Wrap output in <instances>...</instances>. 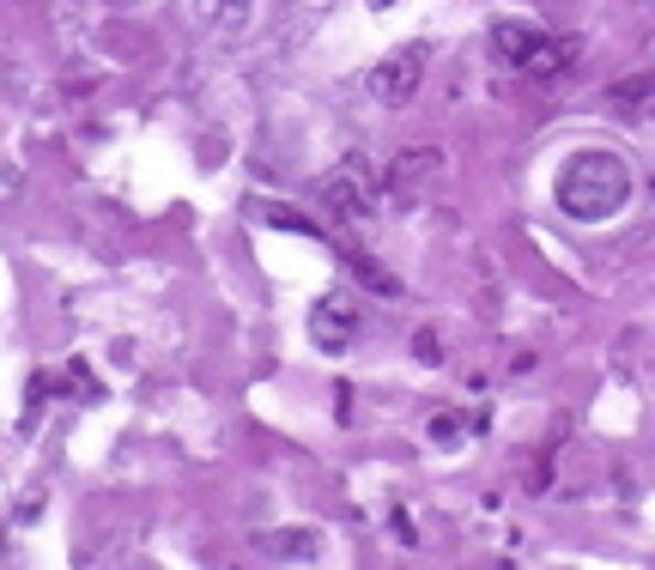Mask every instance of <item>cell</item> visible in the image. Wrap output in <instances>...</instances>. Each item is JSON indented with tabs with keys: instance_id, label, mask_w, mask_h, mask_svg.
<instances>
[{
	"instance_id": "cell-12",
	"label": "cell",
	"mask_w": 655,
	"mask_h": 570,
	"mask_svg": "<svg viewBox=\"0 0 655 570\" xmlns=\"http://www.w3.org/2000/svg\"><path fill=\"white\" fill-rule=\"evenodd\" d=\"M455 437H461V419H455V412H437V419H431V443H455Z\"/></svg>"
},
{
	"instance_id": "cell-3",
	"label": "cell",
	"mask_w": 655,
	"mask_h": 570,
	"mask_svg": "<svg viewBox=\"0 0 655 570\" xmlns=\"http://www.w3.org/2000/svg\"><path fill=\"white\" fill-rule=\"evenodd\" d=\"M322 206L340 213L346 225H358V218H371L383 206V182H376V170L364 158H346V164H334L322 176Z\"/></svg>"
},
{
	"instance_id": "cell-2",
	"label": "cell",
	"mask_w": 655,
	"mask_h": 570,
	"mask_svg": "<svg viewBox=\"0 0 655 570\" xmlns=\"http://www.w3.org/2000/svg\"><path fill=\"white\" fill-rule=\"evenodd\" d=\"M492 49H497V61H509V67L528 73V79H558V73L577 61V43H570V36H552L528 19H497Z\"/></svg>"
},
{
	"instance_id": "cell-7",
	"label": "cell",
	"mask_w": 655,
	"mask_h": 570,
	"mask_svg": "<svg viewBox=\"0 0 655 570\" xmlns=\"http://www.w3.org/2000/svg\"><path fill=\"white\" fill-rule=\"evenodd\" d=\"M194 19H201L206 31L237 36V31H249V24H255V0H194Z\"/></svg>"
},
{
	"instance_id": "cell-5",
	"label": "cell",
	"mask_w": 655,
	"mask_h": 570,
	"mask_svg": "<svg viewBox=\"0 0 655 570\" xmlns=\"http://www.w3.org/2000/svg\"><path fill=\"white\" fill-rule=\"evenodd\" d=\"M352 334H358V303H352V291H328V298H315L310 310V340L322 352H346Z\"/></svg>"
},
{
	"instance_id": "cell-10",
	"label": "cell",
	"mask_w": 655,
	"mask_h": 570,
	"mask_svg": "<svg viewBox=\"0 0 655 570\" xmlns=\"http://www.w3.org/2000/svg\"><path fill=\"white\" fill-rule=\"evenodd\" d=\"M255 213H261L267 225H279V230H298V237H315V218L291 213V206H255Z\"/></svg>"
},
{
	"instance_id": "cell-6",
	"label": "cell",
	"mask_w": 655,
	"mask_h": 570,
	"mask_svg": "<svg viewBox=\"0 0 655 570\" xmlns=\"http://www.w3.org/2000/svg\"><path fill=\"white\" fill-rule=\"evenodd\" d=\"M437 176H443V152L437 146H412V152H400L388 164L383 189H395V201H419L425 189H437Z\"/></svg>"
},
{
	"instance_id": "cell-8",
	"label": "cell",
	"mask_w": 655,
	"mask_h": 570,
	"mask_svg": "<svg viewBox=\"0 0 655 570\" xmlns=\"http://www.w3.org/2000/svg\"><path fill=\"white\" fill-rule=\"evenodd\" d=\"M340 255H346V267L364 279V291H376V298H400V279L388 273V267L376 261V255H364V249H340Z\"/></svg>"
},
{
	"instance_id": "cell-9",
	"label": "cell",
	"mask_w": 655,
	"mask_h": 570,
	"mask_svg": "<svg viewBox=\"0 0 655 570\" xmlns=\"http://www.w3.org/2000/svg\"><path fill=\"white\" fill-rule=\"evenodd\" d=\"M267 552H279V558H315V552H322V534H315V528H298V534H267Z\"/></svg>"
},
{
	"instance_id": "cell-1",
	"label": "cell",
	"mask_w": 655,
	"mask_h": 570,
	"mask_svg": "<svg viewBox=\"0 0 655 570\" xmlns=\"http://www.w3.org/2000/svg\"><path fill=\"white\" fill-rule=\"evenodd\" d=\"M552 201H558V213L577 218V225L619 218L625 201H631V164L619 152H601V146L570 152L565 164H558V176H552Z\"/></svg>"
},
{
	"instance_id": "cell-4",
	"label": "cell",
	"mask_w": 655,
	"mask_h": 570,
	"mask_svg": "<svg viewBox=\"0 0 655 570\" xmlns=\"http://www.w3.org/2000/svg\"><path fill=\"white\" fill-rule=\"evenodd\" d=\"M425 67H431V49H425V43H407V49H395V55H383V61H376V67H371V79H364V85H371V97H376V104H388V109H395V104H407V97L419 92Z\"/></svg>"
},
{
	"instance_id": "cell-11",
	"label": "cell",
	"mask_w": 655,
	"mask_h": 570,
	"mask_svg": "<svg viewBox=\"0 0 655 570\" xmlns=\"http://www.w3.org/2000/svg\"><path fill=\"white\" fill-rule=\"evenodd\" d=\"M649 92H655V73H637V79H625V85L613 92V104H619V109H637Z\"/></svg>"
},
{
	"instance_id": "cell-13",
	"label": "cell",
	"mask_w": 655,
	"mask_h": 570,
	"mask_svg": "<svg viewBox=\"0 0 655 570\" xmlns=\"http://www.w3.org/2000/svg\"><path fill=\"white\" fill-rule=\"evenodd\" d=\"M412 352H419L425 364H437V358H443V346H437V327H419V334H412Z\"/></svg>"
},
{
	"instance_id": "cell-14",
	"label": "cell",
	"mask_w": 655,
	"mask_h": 570,
	"mask_svg": "<svg viewBox=\"0 0 655 570\" xmlns=\"http://www.w3.org/2000/svg\"><path fill=\"white\" fill-rule=\"evenodd\" d=\"M364 7H371V12H388V7H395V0H364Z\"/></svg>"
}]
</instances>
